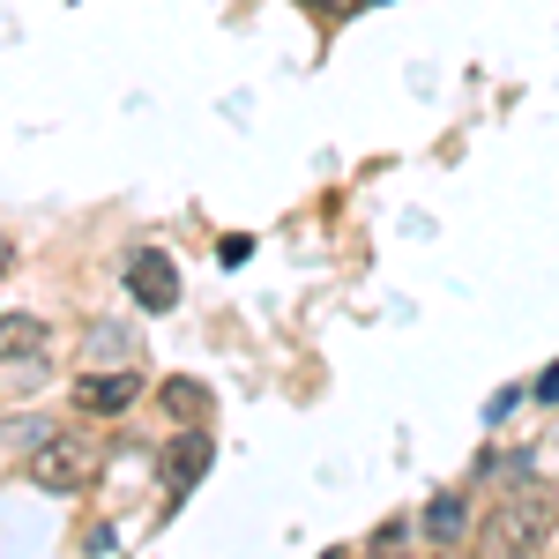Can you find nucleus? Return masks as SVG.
Returning a JSON list of instances; mask_svg holds the SVG:
<instances>
[{
    "label": "nucleus",
    "mask_w": 559,
    "mask_h": 559,
    "mask_svg": "<svg viewBox=\"0 0 559 559\" xmlns=\"http://www.w3.org/2000/svg\"><path fill=\"white\" fill-rule=\"evenodd\" d=\"M134 395H142L134 373H83V381H75V411H90V418H120Z\"/></svg>",
    "instance_id": "nucleus-4"
},
{
    "label": "nucleus",
    "mask_w": 559,
    "mask_h": 559,
    "mask_svg": "<svg viewBox=\"0 0 559 559\" xmlns=\"http://www.w3.org/2000/svg\"><path fill=\"white\" fill-rule=\"evenodd\" d=\"M552 515H559L552 485H537V477H515V485L500 492V508H492L485 552H492V559H522V552H537V545L552 537Z\"/></svg>",
    "instance_id": "nucleus-1"
},
{
    "label": "nucleus",
    "mask_w": 559,
    "mask_h": 559,
    "mask_svg": "<svg viewBox=\"0 0 559 559\" xmlns=\"http://www.w3.org/2000/svg\"><path fill=\"white\" fill-rule=\"evenodd\" d=\"M202 471H210V440H202V432H179L173 448H165V485H173V500H179V492H187Z\"/></svg>",
    "instance_id": "nucleus-5"
},
{
    "label": "nucleus",
    "mask_w": 559,
    "mask_h": 559,
    "mask_svg": "<svg viewBox=\"0 0 559 559\" xmlns=\"http://www.w3.org/2000/svg\"><path fill=\"white\" fill-rule=\"evenodd\" d=\"M165 411H173V418H187V426H194V418H202V411H210V395H202V381H165Z\"/></svg>",
    "instance_id": "nucleus-7"
},
{
    "label": "nucleus",
    "mask_w": 559,
    "mask_h": 559,
    "mask_svg": "<svg viewBox=\"0 0 559 559\" xmlns=\"http://www.w3.org/2000/svg\"><path fill=\"white\" fill-rule=\"evenodd\" d=\"M0 344H8V358H23V350L45 344V329L31 321V313H8V321H0Z\"/></svg>",
    "instance_id": "nucleus-8"
},
{
    "label": "nucleus",
    "mask_w": 559,
    "mask_h": 559,
    "mask_svg": "<svg viewBox=\"0 0 559 559\" xmlns=\"http://www.w3.org/2000/svg\"><path fill=\"white\" fill-rule=\"evenodd\" d=\"M530 395H537V403H559V358L537 373V388H530Z\"/></svg>",
    "instance_id": "nucleus-9"
},
{
    "label": "nucleus",
    "mask_w": 559,
    "mask_h": 559,
    "mask_svg": "<svg viewBox=\"0 0 559 559\" xmlns=\"http://www.w3.org/2000/svg\"><path fill=\"white\" fill-rule=\"evenodd\" d=\"M90 471H97V455L75 432H38L31 440V485L38 492H75V485H90Z\"/></svg>",
    "instance_id": "nucleus-2"
},
{
    "label": "nucleus",
    "mask_w": 559,
    "mask_h": 559,
    "mask_svg": "<svg viewBox=\"0 0 559 559\" xmlns=\"http://www.w3.org/2000/svg\"><path fill=\"white\" fill-rule=\"evenodd\" d=\"M463 530H471V515H463V500H455V492L426 500V537H432V545H455Z\"/></svg>",
    "instance_id": "nucleus-6"
},
{
    "label": "nucleus",
    "mask_w": 559,
    "mask_h": 559,
    "mask_svg": "<svg viewBox=\"0 0 559 559\" xmlns=\"http://www.w3.org/2000/svg\"><path fill=\"white\" fill-rule=\"evenodd\" d=\"M128 299L142 306V313H173V306H179V269H173V254L134 247V254H128Z\"/></svg>",
    "instance_id": "nucleus-3"
}]
</instances>
